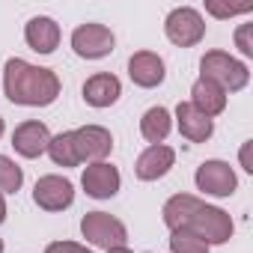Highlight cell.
Segmentation results:
<instances>
[{
	"label": "cell",
	"mask_w": 253,
	"mask_h": 253,
	"mask_svg": "<svg viewBox=\"0 0 253 253\" xmlns=\"http://www.w3.org/2000/svg\"><path fill=\"white\" fill-rule=\"evenodd\" d=\"M119 95H122V84L110 72H98V75L86 78V84H84V101L89 107H110L119 101Z\"/></svg>",
	"instance_id": "cell-15"
},
{
	"label": "cell",
	"mask_w": 253,
	"mask_h": 253,
	"mask_svg": "<svg viewBox=\"0 0 253 253\" xmlns=\"http://www.w3.org/2000/svg\"><path fill=\"white\" fill-rule=\"evenodd\" d=\"M164 33H167V39H170L173 45H179V48H194V45H200L203 36H206V21H203V15H200L194 6H179V9H173V12L167 15Z\"/></svg>",
	"instance_id": "cell-5"
},
{
	"label": "cell",
	"mask_w": 253,
	"mask_h": 253,
	"mask_svg": "<svg viewBox=\"0 0 253 253\" xmlns=\"http://www.w3.org/2000/svg\"><path fill=\"white\" fill-rule=\"evenodd\" d=\"M45 253H92V250L78 244V241H51L45 247Z\"/></svg>",
	"instance_id": "cell-24"
},
{
	"label": "cell",
	"mask_w": 253,
	"mask_h": 253,
	"mask_svg": "<svg viewBox=\"0 0 253 253\" xmlns=\"http://www.w3.org/2000/svg\"><path fill=\"white\" fill-rule=\"evenodd\" d=\"M173 161H176V152L170 146H164V143H155V146L140 152V158L134 164V173H137L140 182H158L161 176L170 173Z\"/></svg>",
	"instance_id": "cell-12"
},
{
	"label": "cell",
	"mask_w": 253,
	"mask_h": 253,
	"mask_svg": "<svg viewBox=\"0 0 253 253\" xmlns=\"http://www.w3.org/2000/svg\"><path fill=\"white\" fill-rule=\"evenodd\" d=\"M191 104L203 113V116H209V119H214V116H220L223 110H226V92L220 89V86H214L211 81H197L194 86H191Z\"/></svg>",
	"instance_id": "cell-17"
},
{
	"label": "cell",
	"mask_w": 253,
	"mask_h": 253,
	"mask_svg": "<svg viewBox=\"0 0 253 253\" xmlns=\"http://www.w3.org/2000/svg\"><path fill=\"white\" fill-rule=\"evenodd\" d=\"M0 137H3V119H0Z\"/></svg>",
	"instance_id": "cell-28"
},
{
	"label": "cell",
	"mask_w": 253,
	"mask_h": 253,
	"mask_svg": "<svg viewBox=\"0 0 253 253\" xmlns=\"http://www.w3.org/2000/svg\"><path fill=\"white\" fill-rule=\"evenodd\" d=\"M176 125H179L182 137L191 140V143H206L214 134V122L209 116H203L191 101H182L176 107Z\"/></svg>",
	"instance_id": "cell-13"
},
{
	"label": "cell",
	"mask_w": 253,
	"mask_h": 253,
	"mask_svg": "<svg viewBox=\"0 0 253 253\" xmlns=\"http://www.w3.org/2000/svg\"><path fill=\"white\" fill-rule=\"evenodd\" d=\"M209 250L211 247L188 229H173L170 232V253H209Z\"/></svg>",
	"instance_id": "cell-20"
},
{
	"label": "cell",
	"mask_w": 253,
	"mask_h": 253,
	"mask_svg": "<svg viewBox=\"0 0 253 253\" xmlns=\"http://www.w3.org/2000/svg\"><path fill=\"white\" fill-rule=\"evenodd\" d=\"M116 39L104 24H81L72 33V51L84 60H101L113 51Z\"/></svg>",
	"instance_id": "cell-7"
},
{
	"label": "cell",
	"mask_w": 253,
	"mask_h": 253,
	"mask_svg": "<svg viewBox=\"0 0 253 253\" xmlns=\"http://www.w3.org/2000/svg\"><path fill=\"white\" fill-rule=\"evenodd\" d=\"M24 42L36 51V54H54V48L60 45V24L48 15H36L27 21L24 27Z\"/></svg>",
	"instance_id": "cell-16"
},
{
	"label": "cell",
	"mask_w": 253,
	"mask_h": 253,
	"mask_svg": "<svg viewBox=\"0 0 253 253\" xmlns=\"http://www.w3.org/2000/svg\"><path fill=\"white\" fill-rule=\"evenodd\" d=\"M0 253H3V241H0Z\"/></svg>",
	"instance_id": "cell-29"
},
{
	"label": "cell",
	"mask_w": 253,
	"mask_h": 253,
	"mask_svg": "<svg viewBox=\"0 0 253 253\" xmlns=\"http://www.w3.org/2000/svg\"><path fill=\"white\" fill-rule=\"evenodd\" d=\"M170 128H173V116H170L167 107H149L143 113V119H140V134L152 146L155 143H164L167 134H170Z\"/></svg>",
	"instance_id": "cell-18"
},
{
	"label": "cell",
	"mask_w": 253,
	"mask_h": 253,
	"mask_svg": "<svg viewBox=\"0 0 253 253\" xmlns=\"http://www.w3.org/2000/svg\"><path fill=\"white\" fill-rule=\"evenodd\" d=\"M200 78L211 81L223 92H238V89H244L250 84V69L241 60L229 57L226 51H209L200 60Z\"/></svg>",
	"instance_id": "cell-3"
},
{
	"label": "cell",
	"mask_w": 253,
	"mask_h": 253,
	"mask_svg": "<svg viewBox=\"0 0 253 253\" xmlns=\"http://www.w3.org/2000/svg\"><path fill=\"white\" fill-rule=\"evenodd\" d=\"M81 232H84V238L89 244L104 247V250L125 247V241H128V229H125V223L116 220L107 211H86L84 220H81Z\"/></svg>",
	"instance_id": "cell-4"
},
{
	"label": "cell",
	"mask_w": 253,
	"mask_h": 253,
	"mask_svg": "<svg viewBox=\"0 0 253 253\" xmlns=\"http://www.w3.org/2000/svg\"><path fill=\"white\" fill-rule=\"evenodd\" d=\"M21 185H24V173H21V167H18L12 158L0 155V194H15Z\"/></svg>",
	"instance_id": "cell-21"
},
{
	"label": "cell",
	"mask_w": 253,
	"mask_h": 253,
	"mask_svg": "<svg viewBox=\"0 0 253 253\" xmlns=\"http://www.w3.org/2000/svg\"><path fill=\"white\" fill-rule=\"evenodd\" d=\"M6 220V200H3V194H0V223Z\"/></svg>",
	"instance_id": "cell-26"
},
{
	"label": "cell",
	"mask_w": 253,
	"mask_h": 253,
	"mask_svg": "<svg viewBox=\"0 0 253 253\" xmlns=\"http://www.w3.org/2000/svg\"><path fill=\"white\" fill-rule=\"evenodd\" d=\"M81 185H84L86 197H92V200H110V197H116V191L122 185V176H119V170L113 164L98 161V164H89L84 170Z\"/></svg>",
	"instance_id": "cell-10"
},
{
	"label": "cell",
	"mask_w": 253,
	"mask_h": 253,
	"mask_svg": "<svg viewBox=\"0 0 253 253\" xmlns=\"http://www.w3.org/2000/svg\"><path fill=\"white\" fill-rule=\"evenodd\" d=\"M75 137V149H78V158L81 164L89 161V164H98L110 155L113 149V134L107 128H101V125H81V128L72 131Z\"/></svg>",
	"instance_id": "cell-8"
},
{
	"label": "cell",
	"mask_w": 253,
	"mask_h": 253,
	"mask_svg": "<svg viewBox=\"0 0 253 253\" xmlns=\"http://www.w3.org/2000/svg\"><path fill=\"white\" fill-rule=\"evenodd\" d=\"M161 214H164V223L170 226V232L173 229H188V232L200 235L209 247L211 244H226L235 232V223L223 209L209 206V203H203L191 194L170 197L164 203Z\"/></svg>",
	"instance_id": "cell-1"
},
{
	"label": "cell",
	"mask_w": 253,
	"mask_h": 253,
	"mask_svg": "<svg viewBox=\"0 0 253 253\" xmlns=\"http://www.w3.org/2000/svg\"><path fill=\"white\" fill-rule=\"evenodd\" d=\"M250 146H253V143H250V140H244V143H241V152H238L241 167H244L247 173H253V164H250Z\"/></svg>",
	"instance_id": "cell-25"
},
{
	"label": "cell",
	"mask_w": 253,
	"mask_h": 253,
	"mask_svg": "<svg viewBox=\"0 0 253 253\" xmlns=\"http://www.w3.org/2000/svg\"><path fill=\"white\" fill-rule=\"evenodd\" d=\"M3 92L12 104L48 107L60 95V78L45 66H33L21 57H12L3 69Z\"/></svg>",
	"instance_id": "cell-2"
},
{
	"label": "cell",
	"mask_w": 253,
	"mask_h": 253,
	"mask_svg": "<svg viewBox=\"0 0 253 253\" xmlns=\"http://www.w3.org/2000/svg\"><path fill=\"white\" fill-rule=\"evenodd\" d=\"M48 143H51V131H48V125L39 122V119H27L21 122L15 134H12V146L21 158H39L48 152Z\"/></svg>",
	"instance_id": "cell-11"
},
{
	"label": "cell",
	"mask_w": 253,
	"mask_h": 253,
	"mask_svg": "<svg viewBox=\"0 0 253 253\" xmlns=\"http://www.w3.org/2000/svg\"><path fill=\"white\" fill-rule=\"evenodd\" d=\"M164 60L152 51H137L131 60H128V78L143 86V89H152L158 84H164Z\"/></svg>",
	"instance_id": "cell-14"
},
{
	"label": "cell",
	"mask_w": 253,
	"mask_h": 253,
	"mask_svg": "<svg viewBox=\"0 0 253 253\" xmlns=\"http://www.w3.org/2000/svg\"><path fill=\"white\" fill-rule=\"evenodd\" d=\"M250 9H253L250 3L229 6V3H217V0H206V12L214 15V18H235V15H244V12H250Z\"/></svg>",
	"instance_id": "cell-22"
},
{
	"label": "cell",
	"mask_w": 253,
	"mask_h": 253,
	"mask_svg": "<svg viewBox=\"0 0 253 253\" xmlns=\"http://www.w3.org/2000/svg\"><path fill=\"white\" fill-rule=\"evenodd\" d=\"M48 155H51V161H54L57 167H78V164H81L72 131H63V134L51 137V143H48Z\"/></svg>",
	"instance_id": "cell-19"
},
{
	"label": "cell",
	"mask_w": 253,
	"mask_h": 253,
	"mask_svg": "<svg viewBox=\"0 0 253 253\" xmlns=\"http://www.w3.org/2000/svg\"><path fill=\"white\" fill-rule=\"evenodd\" d=\"M107 253H131L128 247H113V250H107Z\"/></svg>",
	"instance_id": "cell-27"
},
{
	"label": "cell",
	"mask_w": 253,
	"mask_h": 253,
	"mask_svg": "<svg viewBox=\"0 0 253 253\" xmlns=\"http://www.w3.org/2000/svg\"><path fill=\"white\" fill-rule=\"evenodd\" d=\"M33 200L45 211H63L75 203V185L63 176H42L33 188Z\"/></svg>",
	"instance_id": "cell-9"
},
{
	"label": "cell",
	"mask_w": 253,
	"mask_h": 253,
	"mask_svg": "<svg viewBox=\"0 0 253 253\" xmlns=\"http://www.w3.org/2000/svg\"><path fill=\"white\" fill-rule=\"evenodd\" d=\"M235 48L244 57H253V24H241L235 30Z\"/></svg>",
	"instance_id": "cell-23"
},
{
	"label": "cell",
	"mask_w": 253,
	"mask_h": 253,
	"mask_svg": "<svg viewBox=\"0 0 253 253\" xmlns=\"http://www.w3.org/2000/svg\"><path fill=\"white\" fill-rule=\"evenodd\" d=\"M194 182H197V191L211 194V197H232L235 188H238V176H235V170H232L226 161H217V158L203 161V164L197 167Z\"/></svg>",
	"instance_id": "cell-6"
}]
</instances>
